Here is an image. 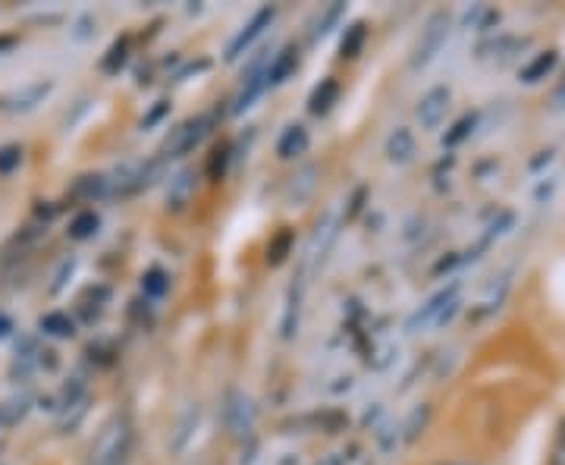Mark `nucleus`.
<instances>
[{
    "instance_id": "2eb2a0df",
    "label": "nucleus",
    "mask_w": 565,
    "mask_h": 465,
    "mask_svg": "<svg viewBox=\"0 0 565 465\" xmlns=\"http://www.w3.org/2000/svg\"><path fill=\"white\" fill-rule=\"evenodd\" d=\"M556 63H559V51L534 54V60L522 66V82H525V85H537V82H544V79H547V76L556 70Z\"/></svg>"
},
{
    "instance_id": "423d86ee",
    "label": "nucleus",
    "mask_w": 565,
    "mask_h": 465,
    "mask_svg": "<svg viewBox=\"0 0 565 465\" xmlns=\"http://www.w3.org/2000/svg\"><path fill=\"white\" fill-rule=\"evenodd\" d=\"M51 92H54L51 79L29 82V85H22V88H16V92H7L4 98H0V110H10V114H29V110L44 104V98H48Z\"/></svg>"
},
{
    "instance_id": "20e7f679",
    "label": "nucleus",
    "mask_w": 565,
    "mask_h": 465,
    "mask_svg": "<svg viewBox=\"0 0 565 465\" xmlns=\"http://www.w3.org/2000/svg\"><path fill=\"white\" fill-rule=\"evenodd\" d=\"M211 123H214V117H195V120L179 123V126L170 132V136H167L161 154H164V158H183L186 151H192L201 139L208 136V132H211Z\"/></svg>"
},
{
    "instance_id": "b1692460",
    "label": "nucleus",
    "mask_w": 565,
    "mask_h": 465,
    "mask_svg": "<svg viewBox=\"0 0 565 465\" xmlns=\"http://www.w3.org/2000/svg\"><path fill=\"white\" fill-rule=\"evenodd\" d=\"M142 290H145V296H151V299H161V296L170 290V277H167L161 268H151V271L142 277Z\"/></svg>"
},
{
    "instance_id": "6e6552de",
    "label": "nucleus",
    "mask_w": 565,
    "mask_h": 465,
    "mask_svg": "<svg viewBox=\"0 0 565 465\" xmlns=\"http://www.w3.org/2000/svg\"><path fill=\"white\" fill-rule=\"evenodd\" d=\"M226 428L233 437H248L255 428V403L252 396H245L242 390H233L226 400Z\"/></svg>"
},
{
    "instance_id": "a211bd4d",
    "label": "nucleus",
    "mask_w": 565,
    "mask_h": 465,
    "mask_svg": "<svg viewBox=\"0 0 565 465\" xmlns=\"http://www.w3.org/2000/svg\"><path fill=\"white\" fill-rule=\"evenodd\" d=\"M41 330L44 334H51L57 340H66V337H73L76 334V324L70 315H63V312H48L41 318Z\"/></svg>"
},
{
    "instance_id": "2f4dec72",
    "label": "nucleus",
    "mask_w": 565,
    "mask_h": 465,
    "mask_svg": "<svg viewBox=\"0 0 565 465\" xmlns=\"http://www.w3.org/2000/svg\"><path fill=\"white\" fill-rule=\"evenodd\" d=\"M167 114H170V104H167V101H157V104H154V110H151V114H148V117L142 120V129H151L154 123H161V120H164Z\"/></svg>"
},
{
    "instance_id": "f257e3e1",
    "label": "nucleus",
    "mask_w": 565,
    "mask_h": 465,
    "mask_svg": "<svg viewBox=\"0 0 565 465\" xmlns=\"http://www.w3.org/2000/svg\"><path fill=\"white\" fill-rule=\"evenodd\" d=\"M132 450V425L126 415L110 418L92 447V465H123Z\"/></svg>"
},
{
    "instance_id": "0eeeda50",
    "label": "nucleus",
    "mask_w": 565,
    "mask_h": 465,
    "mask_svg": "<svg viewBox=\"0 0 565 465\" xmlns=\"http://www.w3.org/2000/svg\"><path fill=\"white\" fill-rule=\"evenodd\" d=\"M274 16H277V10L274 7H261L252 19H248L245 22V26H242V32L230 41V44H226V60H239L248 48H252V44H255V38H261L264 35V29H270V22H274Z\"/></svg>"
},
{
    "instance_id": "393cba45",
    "label": "nucleus",
    "mask_w": 565,
    "mask_h": 465,
    "mask_svg": "<svg viewBox=\"0 0 565 465\" xmlns=\"http://www.w3.org/2000/svg\"><path fill=\"white\" fill-rule=\"evenodd\" d=\"M289 252H292V233L283 230L277 239H270V246H267V261H270V264H283Z\"/></svg>"
},
{
    "instance_id": "412c9836",
    "label": "nucleus",
    "mask_w": 565,
    "mask_h": 465,
    "mask_svg": "<svg viewBox=\"0 0 565 465\" xmlns=\"http://www.w3.org/2000/svg\"><path fill=\"white\" fill-rule=\"evenodd\" d=\"M98 227H101V217L95 214V211H82V214H76L73 217V224H70V236L73 239H92L95 233H98Z\"/></svg>"
},
{
    "instance_id": "9d476101",
    "label": "nucleus",
    "mask_w": 565,
    "mask_h": 465,
    "mask_svg": "<svg viewBox=\"0 0 565 465\" xmlns=\"http://www.w3.org/2000/svg\"><path fill=\"white\" fill-rule=\"evenodd\" d=\"M267 88H270V85H267V66H264V60H255V63L242 73V88H239V95H236V101H233V114H242V110L252 107V104L267 92Z\"/></svg>"
},
{
    "instance_id": "39448f33",
    "label": "nucleus",
    "mask_w": 565,
    "mask_h": 465,
    "mask_svg": "<svg viewBox=\"0 0 565 465\" xmlns=\"http://www.w3.org/2000/svg\"><path fill=\"white\" fill-rule=\"evenodd\" d=\"M452 104V92H449V85H434V88H427V92L421 95L418 107H415V117L421 123L424 132H434L443 120H446V110Z\"/></svg>"
},
{
    "instance_id": "bb28decb",
    "label": "nucleus",
    "mask_w": 565,
    "mask_h": 465,
    "mask_svg": "<svg viewBox=\"0 0 565 465\" xmlns=\"http://www.w3.org/2000/svg\"><path fill=\"white\" fill-rule=\"evenodd\" d=\"M126 51H129V44H126V41H117V44H113V48L107 51V57L101 60V70H104V73H117L120 66L126 63Z\"/></svg>"
},
{
    "instance_id": "f03ea898",
    "label": "nucleus",
    "mask_w": 565,
    "mask_h": 465,
    "mask_svg": "<svg viewBox=\"0 0 565 465\" xmlns=\"http://www.w3.org/2000/svg\"><path fill=\"white\" fill-rule=\"evenodd\" d=\"M459 290H462V283L443 286L440 293H434L409 321H405V330H409V334H421L427 327H443L452 318V312H459Z\"/></svg>"
},
{
    "instance_id": "1a4fd4ad",
    "label": "nucleus",
    "mask_w": 565,
    "mask_h": 465,
    "mask_svg": "<svg viewBox=\"0 0 565 465\" xmlns=\"http://www.w3.org/2000/svg\"><path fill=\"white\" fill-rule=\"evenodd\" d=\"M528 48V38H515V35H496L490 41H484L478 48V60L490 63V66H506L512 63L518 54Z\"/></svg>"
},
{
    "instance_id": "72a5a7b5",
    "label": "nucleus",
    "mask_w": 565,
    "mask_h": 465,
    "mask_svg": "<svg viewBox=\"0 0 565 465\" xmlns=\"http://www.w3.org/2000/svg\"><path fill=\"white\" fill-rule=\"evenodd\" d=\"M553 107H556V110H562V107H565V79L559 82V88L553 92Z\"/></svg>"
},
{
    "instance_id": "6ab92c4d",
    "label": "nucleus",
    "mask_w": 565,
    "mask_h": 465,
    "mask_svg": "<svg viewBox=\"0 0 565 465\" xmlns=\"http://www.w3.org/2000/svg\"><path fill=\"white\" fill-rule=\"evenodd\" d=\"M365 41H368L365 22H355V26H349L346 35H343V44H339V54H343L346 60H355V57L361 54V48H365Z\"/></svg>"
},
{
    "instance_id": "4468645a",
    "label": "nucleus",
    "mask_w": 565,
    "mask_h": 465,
    "mask_svg": "<svg viewBox=\"0 0 565 465\" xmlns=\"http://www.w3.org/2000/svg\"><path fill=\"white\" fill-rule=\"evenodd\" d=\"M512 274H503L500 280H493L490 286H487V293L481 296V302H478V308H474V318H487V315H493L496 308L503 305V299H506V293H509V286H512V280H509Z\"/></svg>"
},
{
    "instance_id": "4be33fe9",
    "label": "nucleus",
    "mask_w": 565,
    "mask_h": 465,
    "mask_svg": "<svg viewBox=\"0 0 565 465\" xmlns=\"http://www.w3.org/2000/svg\"><path fill=\"white\" fill-rule=\"evenodd\" d=\"M343 13H346V4H330V7L324 10V16L318 19V26L311 29V38H314V41L327 38V35L333 32V26H336V22L343 19Z\"/></svg>"
},
{
    "instance_id": "c85d7f7f",
    "label": "nucleus",
    "mask_w": 565,
    "mask_h": 465,
    "mask_svg": "<svg viewBox=\"0 0 565 465\" xmlns=\"http://www.w3.org/2000/svg\"><path fill=\"white\" fill-rule=\"evenodd\" d=\"M76 29H79V32H73V38H76V41H88V38L98 32V22H95L92 13H82V16L76 19Z\"/></svg>"
},
{
    "instance_id": "5701e85b",
    "label": "nucleus",
    "mask_w": 565,
    "mask_h": 465,
    "mask_svg": "<svg viewBox=\"0 0 565 465\" xmlns=\"http://www.w3.org/2000/svg\"><path fill=\"white\" fill-rule=\"evenodd\" d=\"M478 126V114H465L462 120H456V126H452L446 136H443V148H456L462 139L471 136V129Z\"/></svg>"
},
{
    "instance_id": "aec40b11",
    "label": "nucleus",
    "mask_w": 565,
    "mask_h": 465,
    "mask_svg": "<svg viewBox=\"0 0 565 465\" xmlns=\"http://www.w3.org/2000/svg\"><path fill=\"white\" fill-rule=\"evenodd\" d=\"M427 422H431V406H418V409H412V415L405 418V425L399 428V434H402L405 444H412V440H415L418 434H424Z\"/></svg>"
},
{
    "instance_id": "a878e982",
    "label": "nucleus",
    "mask_w": 565,
    "mask_h": 465,
    "mask_svg": "<svg viewBox=\"0 0 565 465\" xmlns=\"http://www.w3.org/2000/svg\"><path fill=\"white\" fill-rule=\"evenodd\" d=\"M76 192L85 195V198L107 195V192H110V180H107V176H82L79 186H76Z\"/></svg>"
},
{
    "instance_id": "f3484780",
    "label": "nucleus",
    "mask_w": 565,
    "mask_h": 465,
    "mask_svg": "<svg viewBox=\"0 0 565 465\" xmlns=\"http://www.w3.org/2000/svg\"><path fill=\"white\" fill-rule=\"evenodd\" d=\"M336 101H339V82H336V79H324V82L311 92L308 110H311L314 117H324V114H330Z\"/></svg>"
},
{
    "instance_id": "7ed1b4c3",
    "label": "nucleus",
    "mask_w": 565,
    "mask_h": 465,
    "mask_svg": "<svg viewBox=\"0 0 565 465\" xmlns=\"http://www.w3.org/2000/svg\"><path fill=\"white\" fill-rule=\"evenodd\" d=\"M449 32H452V16L446 10H437L431 19H427V26L421 29V38L415 44V51L409 57V70H424V66H431L437 60V54L446 48L449 41Z\"/></svg>"
},
{
    "instance_id": "7c9ffc66",
    "label": "nucleus",
    "mask_w": 565,
    "mask_h": 465,
    "mask_svg": "<svg viewBox=\"0 0 565 465\" xmlns=\"http://www.w3.org/2000/svg\"><path fill=\"white\" fill-rule=\"evenodd\" d=\"M19 161H22V151L16 145L0 148V173H10L13 167H19Z\"/></svg>"
},
{
    "instance_id": "c756f323",
    "label": "nucleus",
    "mask_w": 565,
    "mask_h": 465,
    "mask_svg": "<svg viewBox=\"0 0 565 465\" xmlns=\"http://www.w3.org/2000/svg\"><path fill=\"white\" fill-rule=\"evenodd\" d=\"M550 465H565V418L556 428V440H553V450H550Z\"/></svg>"
},
{
    "instance_id": "f8f14e48",
    "label": "nucleus",
    "mask_w": 565,
    "mask_h": 465,
    "mask_svg": "<svg viewBox=\"0 0 565 465\" xmlns=\"http://www.w3.org/2000/svg\"><path fill=\"white\" fill-rule=\"evenodd\" d=\"M308 145H311L308 129L302 123H292V126H286V132H283L280 142H277V154H280L283 161H292V158H299V154H305Z\"/></svg>"
},
{
    "instance_id": "dca6fc26",
    "label": "nucleus",
    "mask_w": 565,
    "mask_h": 465,
    "mask_svg": "<svg viewBox=\"0 0 565 465\" xmlns=\"http://www.w3.org/2000/svg\"><path fill=\"white\" fill-rule=\"evenodd\" d=\"M299 70V54H296V48H283L277 57H274V63L267 66V85H283V82H289V76Z\"/></svg>"
},
{
    "instance_id": "ddd939ff",
    "label": "nucleus",
    "mask_w": 565,
    "mask_h": 465,
    "mask_svg": "<svg viewBox=\"0 0 565 465\" xmlns=\"http://www.w3.org/2000/svg\"><path fill=\"white\" fill-rule=\"evenodd\" d=\"M192 195H195V176L189 170L176 173L173 180H170V189H167V208L183 211L192 202Z\"/></svg>"
},
{
    "instance_id": "473e14b6",
    "label": "nucleus",
    "mask_w": 565,
    "mask_h": 465,
    "mask_svg": "<svg viewBox=\"0 0 565 465\" xmlns=\"http://www.w3.org/2000/svg\"><path fill=\"white\" fill-rule=\"evenodd\" d=\"M223 167H226V151H214V161H211V176L220 180L223 176Z\"/></svg>"
},
{
    "instance_id": "9b49d317",
    "label": "nucleus",
    "mask_w": 565,
    "mask_h": 465,
    "mask_svg": "<svg viewBox=\"0 0 565 465\" xmlns=\"http://www.w3.org/2000/svg\"><path fill=\"white\" fill-rule=\"evenodd\" d=\"M383 154H387V161L396 164V167H405L415 161L418 154V142H415V132L409 126H399L390 132L387 145H383Z\"/></svg>"
},
{
    "instance_id": "cd10ccee",
    "label": "nucleus",
    "mask_w": 565,
    "mask_h": 465,
    "mask_svg": "<svg viewBox=\"0 0 565 465\" xmlns=\"http://www.w3.org/2000/svg\"><path fill=\"white\" fill-rule=\"evenodd\" d=\"M377 440H380V450H383V453H393V450L399 447L402 434H399L396 425H383V428L377 431Z\"/></svg>"
},
{
    "instance_id": "f704fd0d",
    "label": "nucleus",
    "mask_w": 565,
    "mask_h": 465,
    "mask_svg": "<svg viewBox=\"0 0 565 465\" xmlns=\"http://www.w3.org/2000/svg\"><path fill=\"white\" fill-rule=\"evenodd\" d=\"M10 330H13V321H10L7 315H0V337H7Z\"/></svg>"
}]
</instances>
